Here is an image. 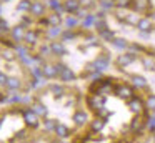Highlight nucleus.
<instances>
[{"label":"nucleus","mask_w":155,"mask_h":143,"mask_svg":"<svg viewBox=\"0 0 155 143\" xmlns=\"http://www.w3.org/2000/svg\"><path fill=\"white\" fill-rule=\"evenodd\" d=\"M114 92H115V95L118 96V98H122V100H130V98H134L135 96V93H134V86L132 85H128V83H120V85H114Z\"/></svg>","instance_id":"nucleus-1"},{"label":"nucleus","mask_w":155,"mask_h":143,"mask_svg":"<svg viewBox=\"0 0 155 143\" xmlns=\"http://www.w3.org/2000/svg\"><path fill=\"white\" fill-rule=\"evenodd\" d=\"M22 116H24L25 125L30 126V128H37V126L40 125V122H38V118H40V116H38L34 110H32V106H30V108H25L24 112H22Z\"/></svg>","instance_id":"nucleus-2"},{"label":"nucleus","mask_w":155,"mask_h":143,"mask_svg":"<svg viewBox=\"0 0 155 143\" xmlns=\"http://www.w3.org/2000/svg\"><path fill=\"white\" fill-rule=\"evenodd\" d=\"M135 60H137V53H135V52H127V53H124V55H118L117 57L115 65H117L120 70H124L125 67H128L130 63H134Z\"/></svg>","instance_id":"nucleus-3"},{"label":"nucleus","mask_w":155,"mask_h":143,"mask_svg":"<svg viewBox=\"0 0 155 143\" xmlns=\"http://www.w3.org/2000/svg\"><path fill=\"white\" fill-rule=\"evenodd\" d=\"M130 8L134 10V12L142 13V15H143V13H148V12H150L152 2H150V0H132Z\"/></svg>","instance_id":"nucleus-4"},{"label":"nucleus","mask_w":155,"mask_h":143,"mask_svg":"<svg viewBox=\"0 0 155 143\" xmlns=\"http://www.w3.org/2000/svg\"><path fill=\"white\" fill-rule=\"evenodd\" d=\"M110 60H112L110 58V53L104 52V53H100V55L94 60V65H95V68H97L98 72H105V70L110 67Z\"/></svg>","instance_id":"nucleus-5"},{"label":"nucleus","mask_w":155,"mask_h":143,"mask_svg":"<svg viewBox=\"0 0 155 143\" xmlns=\"http://www.w3.org/2000/svg\"><path fill=\"white\" fill-rule=\"evenodd\" d=\"M127 105H128V110H130L134 115H138V113H142V110H143L145 103L142 102L140 96H134V98H130V100L127 102Z\"/></svg>","instance_id":"nucleus-6"},{"label":"nucleus","mask_w":155,"mask_h":143,"mask_svg":"<svg viewBox=\"0 0 155 143\" xmlns=\"http://www.w3.org/2000/svg\"><path fill=\"white\" fill-rule=\"evenodd\" d=\"M105 100H107V98L102 96V95H92V93H90V95L87 96V105H88V108H90V110H94V112H95L98 106L104 105Z\"/></svg>","instance_id":"nucleus-7"},{"label":"nucleus","mask_w":155,"mask_h":143,"mask_svg":"<svg viewBox=\"0 0 155 143\" xmlns=\"http://www.w3.org/2000/svg\"><path fill=\"white\" fill-rule=\"evenodd\" d=\"M72 120H74V123L77 126H84L88 123V113L85 110H77L74 113V116H72Z\"/></svg>","instance_id":"nucleus-8"},{"label":"nucleus","mask_w":155,"mask_h":143,"mask_svg":"<svg viewBox=\"0 0 155 143\" xmlns=\"http://www.w3.org/2000/svg\"><path fill=\"white\" fill-rule=\"evenodd\" d=\"M143 126H145V122H143V118H142V115L138 113V115L134 116V120L130 122V126H128V128H130L132 133H140Z\"/></svg>","instance_id":"nucleus-9"},{"label":"nucleus","mask_w":155,"mask_h":143,"mask_svg":"<svg viewBox=\"0 0 155 143\" xmlns=\"http://www.w3.org/2000/svg\"><path fill=\"white\" fill-rule=\"evenodd\" d=\"M58 76H60V80L62 82H65V83H68V82H74L75 78H77V75H75V72L72 68H68L67 65L64 67V68L58 72Z\"/></svg>","instance_id":"nucleus-10"},{"label":"nucleus","mask_w":155,"mask_h":143,"mask_svg":"<svg viewBox=\"0 0 155 143\" xmlns=\"http://www.w3.org/2000/svg\"><path fill=\"white\" fill-rule=\"evenodd\" d=\"M137 28H138V32H147V33H150L152 30H153L152 18H150V17H142V18L138 20V23H137Z\"/></svg>","instance_id":"nucleus-11"},{"label":"nucleus","mask_w":155,"mask_h":143,"mask_svg":"<svg viewBox=\"0 0 155 143\" xmlns=\"http://www.w3.org/2000/svg\"><path fill=\"white\" fill-rule=\"evenodd\" d=\"M130 85L134 86V88H138V90H142V88H147V78L145 76H142V75H130Z\"/></svg>","instance_id":"nucleus-12"},{"label":"nucleus","mask_w":155,"mask_h":143,"mask_svg":"<svg viewBox=\"0 0 155 143\" xmlns=\"http://www.w3.org/2000/svg\"><path fill=\"white\" fill-rule=\"evenodd\" d=\"M105 122H107V120L100 118V116H97V118H94L92 122H88L90 123V133H100L102 130L105 128Z\"/></svg>","instance_id":"nucleus-13"},{"label":"nucleus","mask_w":155,"mask_h":143,"mask_svg":"<svg viewBox=\"0 0 155 143\" xmlns=\"http://www.w3.org/2000/svg\"><path fill=\"white\" fill-rule=\"evenodd\" d=\"M54 132L57 133L58 138H68V136H70V128H68L67 125H64V123H57Z\"/></svg>","instance_id":"nucleus-14"},{"label":"nucleus","mask_w":155,"mask_h":143,"mask_svg":"<svg viewBox=\"0 0 155 143\" xmlns=\"http://www.w3.org/2000/svg\"><path fill=\"white\" fill-rule=\"evenodd\" d=\"M78 8H80V2H78V0H65V3H64V10H65V12L75 13Z\"/></svg>","instance_id":"nucleus-15"},{"label":"nucleus","mask_w":155,"mask_h":143,"mask_svg":"<svg viewBox=\"0 0 155 143\" xmlns=\"http://www.w3.org/2000/svg\"><path fill=\"white\" fill-rule=\"evenodd\" d=\"M12 37H14L15 42H22L25 37V27L24 25H17L12 28Z\"/></svg>","instance_id":"nucleus-16"},{"label":"nucleus","mask_w":155,"mask_h":143,"mask_svg":"<svg viewBox=\"0 0 155 143\" xmlns=\"http://www.w3.org/2000/svg\"><path fill=\"white\" fill-rule=\"evenodd\" d=\"M45 12V5L42 2H32V7H30V13L35 17H42Z\"/></svg>","instance_id":"nucleus-17"},{"label":"nucleus","mask_w":155,"mask_h":143,"mask_svg":"<svg viewBox=\"0 0 155 143\" xmlns=\"http://www.w3.org/2000/svg\"><path fill=\"white\" fill-rule=\"evenodd\" d=\"M50 48H52V53L54 55H67V48H65V45L62 42H54L50 45Z\"/></svg>","instance_id":"nucleus-18"},{"label":"nucleus","mask_w":155,"mask_h":143,"mask_svg":"<svg viewBox=\"0 0 155 143\" xmlns=\"http://www.w3.org/2000/svg\"><path fill=\"white\" fill-rule=\"evenodd\" d=\"M42 73H44L45 78H55V76L58 75L55 65H44V67H42Z\"/></svg>","instance_id":"nucleus-19"},{"label":"nucleus","mask_w":155,"mask_h":143,"mask_svg":"<svg viewBox=\"0 0 155 143\" xmlns=\"http://www.w3.org/2000/svg\"><path fill=\"white\" fill-rule=\"evenodd\" d=\"M95 13H88L87 17H85V18H82V28H92V27L95 25Z\"/></svg>","instance_id":"nucleus-20"},{"label":"nucleus","mask_w":155,"mask_h":143,"mask_svg":"<svg viewBox=\"0 0 155 143\" xmlns=\"http://www.w3.org/2000/svg\"><path fill=\"white\" fill-rule=\"evenodd\" d=\"M98 37L102 38V42H112V40L115 38V33H114V30L105 28V30H102V32H98Z\"/></svg>","instance_id":"nucleus-21"},{"label":"nucleus","mask_w":155,"mask_h":143,"mask_svg":"<svg viewBox=\"0 0 155 143\" xmlns=\"http://www.w3.org/2000/svg\"><path fill=\"white\" fill-rule=\"evenodd\" d=\"M110 43H112V45H114L117 50H127V48H128V42H127L125 38H118V37H115V38L112 40Z\"/></svg>","instance_id":"nucleus-22"},{"label":"nucleus","mask_w":155,"mask_h":143,"mask_svg":"<svg viewBox=\"0 0 155 143\" xmlns=\"http://www.w3.org/2000/svg\"><path fill=\"white\" fill-rule=\"evenodd\" d=\"M24 40L28 43V45H34V43L38 42V33L34 32V30H28V32H25V37Z\"/></svg>","instance_id":"nucleus-23"},{"label":"nucleus","mask_w":155,"mask_h":143,"mask_svg":"<svg viewBox=\"0 0 155 143\" xmlns=\"http://www.w3.org/2000/svg\"><path fill=\"white\" fill-rule=\"evenodd\" d=\"M7 86L8 90H12V92H14V90H18L22 86V82L18 78H15V76H8V80H7Z\"/></svg>","instance_id":"nucleus-24"},{"label":"nucleus","mask_w":155,"mask_h":143,"mask_svg":"<svg viewBox=\"0 0 155 143\" xmlns=\"http://www.w3.org/2000/svg\"><path fill=\"white\" fill-rule=\"evenodd\" d=\"M32 110H34L38 116H47V113H48L47 106L42 105V103H34V105H32Z\"/></svg>","instance_id":"nucleus-25"},{"label":"nucleus","mask_w":155,"mask_h":143,"mask_svg":"<svg viewBox=\"0 0 155 143\" xmlns=\"http://www.w3.org/2000/svg\"><path fill=\"white\" fill-rule=\"evenodd\" d=\"M47 22H48V25H50V27H58L62 23V15L58 12L54 13V15H48Z\"/></svg>","instance_id":"nucleus-26"},{"label":"nucleus","mask_w":155,"mask_h":143,"mask_svg":"<svg viewBox=\"0 0 155 143\" xmlns=\"http://www.w3.org/2000/svg\"><path fill=\"white\" fill-rule=\"evenodd\" d=\"M47 5L50 7L52 10L58 12V13H60V12H65V10H64V5L60 3V0H48V2H47Z\"/></svg>","instance_id":"nucleus-27"},{"label":"nucleus","mask_w":155,"mask_h":143,"mask_svg":"<svg viewBox=\"0 0 155 143\" xmlns=\"http://www.w3.org/2000/svg\"><path fill=\"white\" fill-rule=\"evenodd\" d=\"M142 65L145 67V70H155V60L153 58H150V57H143L142 58Z\"/></svg>","instance_id":"nucleus-28"},{"label":"nucleus","mask_w":155,"mask_h":143,"mask_svg":"<svg viewBox=\"0 0 155 143\" xmlns=\"http://www.w3.org/2000/svg\"><path fill=\"white\" fill-rule=\"evenodd\" d=\"M30 7H32L30 0H20L17 5V10L18 12H30Z\"/></svg>","instance_id":"nucleus-29"},{"label":"nucleus","mask_w":155,"mask_h":143,"mask_svg":"<svg viewBox=\"0 0 155 143\" xmlns=\"http://www.w3.org/2000/svg\"><path fill=\"white\" fill-rule=\"evenodd\" d=\"M78 25V17L77 15H72V17H68V18H65V27L67 28H75V27Z\"/></svg>","instance_id":"nucleus-30"},{"label":"nucleus","mask_w":155,"mask_h":143,"mask_svg":"<svg viewBox=\"0 0 155 143\" xmlns=\"http://www.w3.org/2000/svg\"><path fill=\"white\" fill-rule=\"evenodd\" d=\"M95 115H97V116H100V118H105V120H107L108 116L112 115V113L107 110V106H104V105H102V106H98V108L95 110Z\"/></svg>","instance_id":"nucleus-31"},{"label":"nucleus","mask_w":155,"mask_h":143,"mask_svg":"<svg viewBox=\"0 0 155 143\" xmlns=\"http://www.w3.org/2000/svg\"><path fill=\"white\" fill-rule=\"evenodd\" d=\"M98 5L107 12V10H112L115 7V0H98Z\"/></svg>","instance_id":"nucleus-32"},{"label":"nucleus","mask_w":155,"mask_h":143,"mask_svg":"<svg viewBox=\"0 0 155 143\" xmlns=\"http://www.w3.org/2000/svg\"><path fill=\"white\" fill-rule=\"evenodd\" d=\"M145 108L148 112H155V95H148L145 100Z\"/></svg>","instance_id":"nucleus-33"},{"label":"nucleus","mask_w":155,"mask_h":143,"mask_svg":"<svg viewBox=\"0 0 155 143\" xmlns=\"http://www.w3.org/2000/svg\"><path fill=\"white\" fill-rule=\"evenodd\" d=\"M95 28H97V32H102V30H105V28H108V23H107V20L105 18H97L95 20Z\"/></svg>","instance_id":"nucleus-34"},{"label":"nucleus","mask_w":155,"mask_h":143,"mask_svg":"<svg viewBox=\"0 0 155 143\" xmlns=\"http://www.w3.org/2000/svg\"><path fill=\"white\" fill-rule=\"evenodd\" d=\"M132 5V0H115V7L120 10H125Z\"/></svg>","instance_id":"nucleus-35"},{"label":"nucleus","mask_w":155,"mask_h":143,"mask_svg":"<svg viewBox=\"0 0 155 143\" xmlns=\"http://www.w3.org/2000/svg\"><path fill=\"white\" fill-rule=\"evenodd\" d=\"M47 35L50 37V38H57V37L62 35V30L58 28V27H50V28H48V32H47Z\"/></svg>","instance_id":"nucleus-36"},{"label":"nucleus","mask_w":155,"mask_h":143,"mask_svg":"<svg viewBox=\"0 0 155 143\" xmlns=\"http://www.w3.org/2000/svg\"><path fill=\"white\" fill-rule=\"evenodd\" d=\"M62 42H68V40H72V38H75V33L72 32L70 28H67L65 32H62Z\"/></svg>","instance_id":"nucleus-37"},{"label":"nucleus","mask_w":155,"mask_h":143,"mask_svg":"<svg viewBox=\"0 0 155 143\" xmlns=\"http://www.w3.org/2000/svg\"><path fill=\"white\" fill-rule=\"evenodd\" d=\"M50 90L54 92V95L57 96V98L64 96V86H60V85H52V86H50Z\"/></svg>","instance_id":"nucleus-38"},{"label":"nucleus","mask_w":155,"mask_h":143,"mask_svg":"<svg viewBox=\"0 0 155 143\" xmlns=\"http://www.w3.org/2000/svg\"><path fill=\"white\" fill-rule=\"evenodd\" d=\"M15 52H17L18 58H24V57H28V50L25 48V47H22V45H17V47H15Z\"/></svg>","instance_id":"nucleus-39"},{"label":"nucleus","mask_w":155,"mask_h":143,"mask_svg":"<svg viewBox=\"0 0 155 143\" xmlns=\"http://www.w3.org/2000/svg\"><path fill=\"white\" fill-rule=\"evenodd\" d=\"M55 125H57V122H55V120H50V118H47V120L44 122V128L47 130V132L55 130Z\"/></svg>","instance_id":"nucleus-40"},{"label":"nucleus","mask_w":155,"mask_h":143,"mask_svg":"<svg viewBox=\"0 0 155 143\" xmlns=\"http://www.w3.org/2000/svg\"><path fill=\"white\" fill-rule=\"evenodd\" d=\"M138 13L137 12H134V13H128L127 15V23H132V25H137L138 23Z\"/></svg>","instance_id":"nucleus-41"},{"label":"nucleus","mask_w":155,"mask_h":143,"mask_svg":"<svg viewBox=\"0 0 155 143\" xmlns=\"http://www.w3.org/2000/svg\"><path fill=\"white\" fill-rule=\"evenodd\" d=\"M30 72H32V76H34V78H40V76H44V73H42V68H40V67H37V65L32 67Z\"/></svg>","instance_id":"nucleus-42"},{"label":"nucleus","mask_w":155,"mask_h":143,"mask_svg":"<svg viewBox=\"0 0 155 143\" xmlns=\"http://www.w3.org/2000/svg\"><path fill=\"white\" fill-rule=\"evenodd\" d=\"M74 15H77V17H78V18H85V17H87V15H88V10H87V8H85V7H80V8H78V10H77V12H75V13H74Z\"/></svg>","instance_id":"nucleus-43"},{"label":"nucleus","mask_w":155,"mask_h":143,"mask_svg":"<svg viewBox=\"0 0 155 143\" xmlns=\"http://www.w3.org/2000/svg\"><path fill=\"white\" fill-rule=\"evenodd\" d=\"M8 23L5 22V20H2L0 18V35H4V33H8Z\"/></svg>","instance_id":"nucleus-44"},{"label":"nucleus","mask_w":155,"mask_h":143,"mask_svg":"<svg viewBox=\"0 0 155 143\" xmlns=\"http://www.w3.org/2000/svg\"><path fill=\"white\" fill-rule=\"evenodd\" d=\"M2 57H4V58H5V60H8V62H12V60H14V58H15V57H14V53H12V52H10V50H5V52H4V53H2Z\"/></svg>","instance_id":"nucleus-45"},{"label":"nucleus","mask_w":155,"mask_h":143,"mask_svg":"<svg viewBox=\"0 0 155 143\" xmlns=\"http://www.w3.org/2000/svg\"><path fill=\"white\" fill-rule=\"evenodd\" d=\"M80 5H84L85 8H92V7L95 5V3H94V0H82Z\"/></svg>","instance_id":"nucleus-46"},{"label":"nucleus","mask_w":155,"mask_h":143,"mask_svg":"<svg viewBox=\"0 0 155 143\" xmlns=\"http://www.w3.org/2000/svg\"><path fill=\"white\" fill-rule=\"evenodd\" d=\"M7 80H8V76L5 75L4 72H0V86H4V85H7Z\"/></svg>","instance_id":"nucleus-47"},{"label":"nucleus","mask_w":155,"mask_h":143,"mask_svg":"<svg viewBox=\"0 0 155 143\" xmlns=\"http://www.w3.org/2000/svg\"><path fill=\"white\" fill-rule=\"evenodd\" d=\"M47 53H52L50 45H44V47L40 48V55H47Z\"/></svg>","instance_id":"nucleus-48"},{"label":"nucleus","mask_w":155,"mask_h":143,"mask_svg":"<svg viewBox=\"0 0 155 143\" xmlns=\"http://www.w3.org/2000/svg\"><path fill=\"white\" fill-rule=\"evenodd\" d=\"M22 102H24V103H28V102H30V96H28V95L22 96Z\"/></svg>","instance_id":"nucleus-49"},{"label":"nucleus","mask_w":155,"mask_h":143,"mask_svg":"<svg viewBox=\"0 0 155 143\" xmlns=\"http://www.w3.org/2000/svg\"><path fill=\"white\" fill-rule=\"evenodd\" d=\"M150 18L155 20V10H152V12H150Z\"/></svg>","instance_id":"nucleus-50"},{"label":"nucleus","mask_w":155,"mask_h":143,"mask_svg":"<svg viewBox=\"0 0 155 143\" xmlns=\"http://www.w3.org/2000/svg\"><path fill=\"white\" fill-rule=\"evenodd\" d=\"M2 2H10V0H2Z\"/></svg>","instance_id":"nucleus-51"},{"label":"nucleus","mask_w":155,"mask_h":143,"mask_svg":"<svg viewBox=\"0 0 155 143\" xmlns=\"http://www.w3.org/2000/svg\"><path fill=\"white\" fill-rule=\"evenodd\" d=\"M17 143H27V141H17Z\"/></svg>","instance_id":"nucleus-52"},{"label":"nucleus","mask_w":155,"mask_h":143,"mask_svg":"<svg viewBox=\"0 0 155 143\" xmlns=\"http://www.w3.org/2000/svg\"><path fill=\"white\" fill-rule=\"evenodd\" d=\"M0 126H2V120H0Z\"/></svg>","instance_id":"nucleus-53"},{"label":"nucleus","mask_w":155,"mask_h":143,"mask_svg":"<svg viewBox=\"0 0 155 143\" xmlns=\"http://www.w3.org/2000/svg\"><path fill=\"white\" fill-rule=\"evenodd\" d=\"M0 12H2V8H0Z\"/></svg>","instance_id":"nucleus-54"},{"label":"nucleus","mask_w":155,"mask_h":143,"mask_svg":"<svg viewBox=\"0 0 155 143\" xmlns=\"http://www.w3.org/2000/svg\"><path fill=\"white\" fill-rule=\"evenodd\" d=\"M60 143H62V141H60Z\"/></svg>","instance_id":"nucleus-55"}]
</instances>
